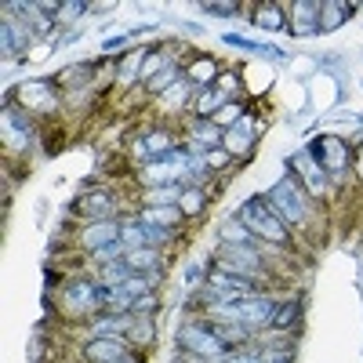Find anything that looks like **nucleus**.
I'll list each match as a JSON object with an SVG mask.
<instances>
[{"instance_id":"obj_1","label":"nucleus","mask_w":363,"mask_h":363,"mask_svg":"<svg viewBox=\"0 0 363 363\" xmlns=\"http://www.w3.org/2000/svg\"><path fill=\"white\" fill-rule=\"evenodd\" d=\"M240 222H244L251 233H258L262 240H277V244H287V222L272 211V203L265 200V196H251L244 207H240V215H236Z\"/></svg>"},{"instance_id":"obj_2","label":"nucleus","mask_w":363,"mask_h":363,"mask_svg":"<svg viewBox=\"0 0 363 363\" xmlns=\"http://www.w3.org/2000/svg\"><path fill=\"white\" fill-rule=\"evenodd\" d=\"M269 203H272V211H277L284 222H291V225H301V222L309 218V215H306V196H301L294 174H284L277 186L269 189Z\"/></svg>"},{"instance_id":"obj_3","label":"nucleus","mask_w":363,"mask_h":363,"mask_svg":"<svg viewBox=\"0 0 363 363\" xmlns=\"http://www.w3.org/2000/svg\"><path fill=\"white\" fill-rule=\"evenodd\" d=\"M309 157H313L327 174H342V171H345V160H349V149H345V142L335 138V135H320V138H313V145H309Z\"/></svg>"},{"instance_id":"obj_4","label":"nucleus","mask_w":363,"mask_h":363,"mask_svg":"<svg viewBox=\"0 0 363 363\" xmlns=\"http://www.w3.org/2000/svg\"><path fill=\"white\" fill-rule=\"evenodd\" d=\"M182 345H186L189 352H196V356H207V359H222L225 352H229V345L222 342V338H215L211 335V327H186L182 330V338H178Z\"/></svg>"},{"instance_id":"obj_5","label":"nucleus","mask_w":363,"mask_h":363,"mask_svg":"<svg viewBox=\"0 0 363 363\" xmlns=\"http://www.w3.org/2000/svg\"><path fill=\"white\" fill-rule=\"evenodd\" d=\"M145 294H149V280L131 277V280L116 284V287H106V291H102V306H109V309H128V306H135V301L145 298Z\"/></svg>"},{"instance_id":"obj_6","label":"nucleus","mask_w":363,"mask_h":363,"mask_svg":"<svg viewBox=\"0 0 363 363\" xmlns=\"http://www.w3.org/2000/svg\"><path fill=\"white\" fill-rule=\"evenodd\" d=\"M291 174H298L301 182H306L309 193H316V196L327 193V178H330V174H327L313 157H291Z\"/></svg>"},{"instance_id":"obj_7","label":"nucleus","mask_w":363,"mask_h":363,"mask_svg":"<svg viewBox=\"0 0 363 363\" xmlns=\"http://www.w3.org/2000/svg\"><path fill=\"white\" fill-rule=\"evenodd\" d=\"M102 291L106 287H99V284H91V280H73L69 287H66V306L69 309H77V313H84V309H95V306H102Z\"/></svg>"},{"instance_id":"obj_8","label":"nucleus","mask_w":363,"mask_h":363,"mask_svg":"<svg viewBox=\"0 0 363 363\" xmlns=\"http://www.w3.org/2000/svg\"><path fill=\"white\" fill-rule=\"evenodd\" d=\"M222 44H233L240 51H251L258 58H269V62H287V51L277 48V44H265V40H251V37H240V33H225Z\"/></svg>"},{"instance_id":"obj_9","label":"nucleus","mask_w":363,"mask_h":363,"mask_svg":"<svg viewBox=\"0 0 363 363\" xmlns=\"http://www.w3.org/2000/svg\"><path fill=\"white\" fill-rule=\"evenodd\" d=\"M84 356L91 363H120V359H128V349L113 338H95V342H87Z\"/></svg>"},{"instance_id":"obj_10","label":"nucleus","mask_w":363,"mask_h":363,"mask_svg":"<svg viewBox=\"0 0 363 363\" xmlns=\"http://www.w3.org/2000/svg\"><path fill=\"white\" fill-rule=\"evenodd\" d=\"M116 240H120V225L109 222V218H102V222H95V225L84 233V247L99 251V247H106V244H116Z\"/></svg>"},{"instance_id":"obj_11","label":"nucleus","mask_w":363,"mask_h":363,"mask_svg":"<svg viewBox=\"0 0 363 363\" xmlns=\"http://www.w3.org/2000/svg\"><path fill=\"white\" fill-rule=\"evenodd\" d=\"M323 4H294V33L306 37V33H320V15Z\"/></svg>"},{"instance_id":"obj_12","label":"nucleus","mask_w":363,"mask_h":363,"mask_svg":"<svg viewBox=\"0 0 363 363\" xmlns=\"http://www.w3.org/2000/svg\"><path fill=\"white\" fill-rule=\"evenodd\" d=\"M182 215H186L182 207H149V211H142V218H138V222H145V225H160V229H171L174 222H182Z\"/></svg>"},{"instance_id":"obj_13","label":"nucleus","mask_w":363,"mask_h":363,"mask_svg":"<svg viewBox=\"0 0 363 363\" xmlns=\"http://www.w3.org/2000/svg\"><path fill=\"white\" fill-rule=\"evenodd\" d=\"M77 207H80V215H84V218H99V222H102V215H109V211H113V200H109V193L99 189V193L84 196Z\"/></svg>"},{"instance_id":"obj_14","label":"nucleus","mask_w":363,"mask_h":363,"mask_svg":"<svg viewBox=\"0 0 363 363\" xmlns=\"http://www.w3.org/2000/svg\"><path fill=\"white\" fill-rule=\"evenodd\" d=\"M131 277H135V269H131V262H128V258H120V262H109V265L102 269V284H109V287L124 284V280H131Z\"/></svg>"},{"instance_id":"obj_15","label":"nucleus","mask_w":363,"mask_h":363,"mask_svg":"<svg viewBox=\"0 0 363 363\" xmlns=\"http://www.w3.org/2000/svg\"><path fill=\"white\" fill-rule=\"evenodd\" d=\"M229 149H244V145H251L255 142V131H251V124L247 120H236V124L225 131V138H222Z\"/></svg>"},{"instance_id":"obj_16","label":"nucleus","mask_w":363,"mask_h":363,"mask_svg":"<svg viewBox=\"0 0 363 363\" xmlns=\"http://www.w3.org/2000/svg\"><path fill=\"white\" fill-rule=\"evenodd\" d=\"M345 11H352V4H323V18H320V29H335L345 22Z\"/></svg>"},{"instance_id":"obj_17","label":"nucleus","mask_w":363,"mask_h":363,"mask_svg":"<svg viewBox=\"0 0 363 363\" xmlns=\"http://www.w3.org/2000/svg\"><path fill=\"white\" fill-rule=\"evenodd\" d=\"M255 22H258L262 29H284V8H272V4H265V8H258Z\"/></svg>"},{"instance_id":"obj_18","label":"nucleus","mask_w":363,"mask_h":363,"mask_svg":"<svg viewBox=\"0 0 363 363\" xmlns=\"http://www.w3.org/2000/svg\"><path fill=\"white\" fill-rule=\"evenodd\" d=\"M131 269H160V255L153 247H142V251H128Z\"/></svg>"},{"instance_id":"obj_19","label":"nucleus","mask_w":363,"mask_h":363,"mask_svg":"<svg viewBox=\"0 0 363 363\" xmlns=\"http://www.w3.org/2000/svg\"><path fill=\"white\" fill-rule=\"evenodd\" d=\"M218 236L225 240V244H247V236H251V229H247L244 222L236 218V222H229V225H225V229H222Z\"/></svg>"},{"instance_id":"obj_20","label":"nucleus","mask_w":363,"mask_h":363,"mask_svg":"<svg viewBox=\"0 0 363 363\" xmlns=\"http://www.w3.org/2000/svg\"><path fill=\"white\" fill-rule=\"evenodd\" d=\"M196 138L207 142V145H218V142L225 138V131H222L218 124H211V120H200V124H196Z\"/></svg>"},{"instance_id":"obj_21","label":"nucleus","mask_w":363,"mask_h":363,"mask_svg":"<svg viewBox=\"0 0 363 363\" xmlns=\"http://www.w3.org/2000/svg\"><path fill=\"white\" fill-rule=\"evenodd\" d=\"M298 309H301V301H291V306L284 309V313H272V320H269V327H287L294 316H298Z\"/></svg>"},{"instance_id":"obj_22","label":"nucleus","mask_w":363,"mask_h":363,"mask_svg":"<svg viewBox=\"0 0 363 363\" xmlns=\"http://www.w3.org/2000/svg\"><path fill=\"white\" fill-rule=\"evenodd\" d=\"M218 106H222V95H215V91H203V95H200V106H196L200 120H203L211 109H218Z\"/></svg>"},{"instance_id":"obj_23","label":"nucleus","mask_w":363,"mask_h":363,"mask_svg":"<svg viewBox=\"0 0 363 363\" xmlns=\"http://www.w3.org/2000/svg\"><path fill=\"white\" fill-rule=\"evenodd\" d=\"M145 145L153 149V153H160V157H164V153H171V138H167L164 131H153V135H149V142H145Z\"/></svg>"},{"instance_id":"obj_24","label":"nucleus","mask_w":363,"mask_h":363,"mask_svg":"<svg viewBox=\"0 0 363 363\" xmlns=\"http://www.w3.org/2000/svg\"><path fill=\"white\" fill-rule=\"evenodd\" d=\"M171 80H178V69H174V66H167L164 77H149V91H164Z\"/></svg>"},{"instance_id":"obj_25","label":"nucleus","mask_w":363,"mask_h":363,"mask_svg":"<svg viewBox=\"0 0 363 363\" xmlns=\"http://www.w3.org/2000/svg\"><path fill=\"white\" fill-rule=\"evenodd\" d=\"M22 48V33H15V29H11V22L4 18V51L11 55V51H18Z\"/></svg>"},{"instance_id":"obj_26","label":"nucleus","mask_w":363,"mask_h":363,"mask_svg":"<svg viewBox=\"0 0 363 363\" xmlns=\"http://www.w3.org/2000/svg\"><path fill=\"white\" fill-rule=\"evenodd\" d=\"M218 363H262L258 352H225Z\"/></svg>"},{"instance_id":"obj_27","label":"nucleus","mask_w":363,"mask_h":363,"mask_svg":"<svg viewBox=\"0 0 363 363\" xmlns=\"http://www.w3.org/2000/svg\"><path fill=\"white\" fill-rule=\"evenodd\" d=\"M131 327V316H120V320H106V323H99V338L102 335H109V330H128Z\"/></svg>"},{"instance_id":"obj_28","label":"nucleus","mask_w":363,"mask_h":363,"mask_svg":"<svg viewBox=\"0 0 363 363\" xmlns=\"http://www.w3.org/2000/svg\"><path fill=\"white\" fill-rule=\"evenodd\" d=\"M200 207H203V196H200V193H186V200H182V211H186V215H196Z\"/></svg>"},{"instance_id":"obj_29","label":"nucleus","mask_w":363,"mask_h":363,"mask_svg":"<svg viewBox=\"0 0 363 363\" xmlns=\"http://www.w3.org/2000/svg\"><path fill=\"white\" fill-rule=\"evenodd\" d=\"M203 11H207V15H222V18H225V15H233V11H236V4H203Z\"/></svg>"},{"instance_id":"obj_30","label":"nucleus","mask_w":363,"mask_h":363,"mask_svg":"<svg viewBox=\"0 0 363 363\" xmlns=\"http://www.w3.org/2000/svg\"><path fill=\"white\" fill-rule=\"evenodd\" d=\"M291 359H294V356H291L287 349H284V352H269V356H262V363H291Z\"/></svg>"},{"instance_id":"obj_31","label":"nucleus","mask_w":363,"mask_h":363,"mask_svg":"<svg viewBox=\"0 0 363 363\" xmlns=\"http://www.w3.org/2000/svg\"><path fill=\"white\" fill-rule=\"evenodd\" d=\"M128 40H131V33H128V37H113V40H106V44H102V51H116L120 44H128Z\"/></svg>"},{"instance_id":"obj_32","label":"nucleus","mask_w":363,"mask_h":363,"mask_svg":"<svg viewBox=\"0 0 363 363\" xmlns=\"http://www.w3.org/2000/svg\"><path fill=\"white\" fill-rule=\"evenodd\" d=\"M182 91H186V84H178V87L171 91V102H167V106H182Z\"/></svg>"},{"instance_id":"obj_33","label":"nucleus","mask_w":363,"mask_h":363,"mask_svg":"<svg viewBox=\"0 0 363 363\" xmlns=\"http://www.w3.org/2000/svg\"><path fill=\"white\" fill-rule=\"evenodd\" d=\"M196 277H200V265H189L186 269V284H196Z\"/></svg>"},{"instance_id":"obj_34","label":"nucleus","mask_w":363,"mask_h":363,"mask_svg":"<svg viewBox=\"0 0 363 363\" xmlns=\"http://www.w3.org/2000/svg\"><path fill=\"white\" fill-rule=\"evenodd\" d=\"M120 363H135V359H120Z\"/></svg>"}]
</instances>
